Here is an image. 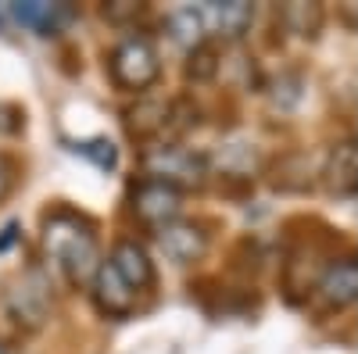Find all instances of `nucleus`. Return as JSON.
I'll list each match as a JSON object with an SVG mask.
<instances>
[{"instance_id": "obj_1", "label": "nucleus", "mask_w": 358, "mask_h": 354, "mask_svg": "<svg viewBox=\"0 0 358 354\" xmlns=\"http://www.w3.org/2000/svg\"><path fill=\"white\" fill-rule=\"evenodd\" d=\"M43 251L47 258L62 269V276L76 286L90 283L97 272V233H94V222L86 215L72 212V208H54L43 215Z\"/></svg>"}, {"instance_id": "obj_2", "label": "nucleus", "mask_w": 358, "mask_h": 354, "mask_svg": "<svg viewBox=\"0 0 358 354\" xmlns=\"http://www.w3.org/2000/svg\"><path fill=\"white\" fill-rule=\"evenodd\" d=\"M108 72H111V82L118 86V90L143 94L158 82L162 57H158L155 43L147 36H126L122 43H115V50L108 57Z\"/></svg>"}, {"instance_id": "obj_3", "label": "nucleus", "mask_w": 358, "mask_h": 354, "mask_svg": "<svg viewBox=\"0 0 358 354\" xmlns=\"http://www.w3.org/2000/svg\"><path fill=\"white\" fill-rule=\"evenodd\" d=\"M140 161H143L147 179H162L176 190L201 186L204 175H208V161L201 154L187 151V147H179V143H151Z\"/></svg>"}, {"instance_id": "obj_4", "label": "nucleus", "mask_w": 358, "mask_h": 354, "mask_svg": "<svg viewBox=\"0 0 358 354\" xmlns=\"http://www.w3.org/2000/svg\"><path fill=\"white\" fill-rule=\"evenodd\" d=\"M129 208L143 226L162 229L176 222L179 212H183V190H176L162 179H140L129 186Z\"/></svg>"}, {"instance_id": "obj_5", "label": "nucleus", "mask_w": 358, "mask_h": 354, "mask_svg": "<svg viewBox=\"0 0 358 354\" xmlns=\"http://www.w3.org/2000/svg\"><path fill=\"white\" fill-rule=\"evenodd\" d=\"M358 301V258H334L315 279V304L322 311H344Z\"/></svg>"}, {"instance_id": "obj_6", "label": "nucleus", "mask_w": 358, "mask_h": 354, "mask_svg": "<svg viewBox=\"0 0 358 354\" xmlns=\"http://www.w3.org/2000/svg\"><path fill=\"white\" fill-rule=\"evenodd\" d=\"M90 293H94L97 311L108 315V318H129L136 311V290L118 276L108 261L97 265L94 279H90Z\"/></svg>"}, {"instance_id": "obj_7", "label": "nucleus", "mask_w": 358, "mask_h": 354, "mask_svg": "<svg viewBox=\"0 0 358 354\" xmlns=\"http://www.w3.org/2000/svg\"><path fill=\"white\" fill-rule=\"evenodd\" d=\"M197 18L204 25V33L222 36V40H236L251 29L255 8L248 4V0H204V4L197 8Z\"/></svg>"}, {"instance_id": "obj_8", "label": "nucleus", "mask_w": 358, "mask_h": 354, "mask_svg": "<svg viewBox=\"0 0 358 354\" xmlns=\"http://www.w3.org/2000/svg\"><path fill=\"white\" fill-rule=\"evenodd\" d=\"M158 244H162L165 258H172L176 265H190V261H197L208 251V233H204L201 222L176 219V222L158 229Z\"/></svg>"}, {"instance_id": "obj_9", "label": "nucleus", "mask_w": 358, "mask_h": 354, "mask_svg": "<svg viewBox=\"0 0 358 354\" xmlns=\"http://www.w3.org/2000/svg\"><path fill=\"white\" fill-rule=\"evenodd\" d=\"M322 183L334 197H355L358 193V140L355 136L334 143L330 158H326V168H322Z\"/></svg>"}, {"instance_id": "obj_10", "label": "nucleus", "mask_w": 358, "mask_h": 354, "mask_svg": "<svg viewBox=\"0 0 358 354\" xmlns=\"http://www.w3.org/2000/svg\"><path fill=\"white\" fill-rule=\"evenodd\" d=\"M108 265H111V269L122 276L133 290H151V286H155V261H151V254L143 251V244H136V240H118V244L111 247Z\"/></svg>"}, {"instance_id": "obj_11", "label": "nucleus", "mask_w": 358, "mask_h": 354, "mask_svg": "<svg viewBox=\"0 0 358 354\" xmlns=\"http://www.w3.org/2000/svg\"><path fill=\"white\" fill-rule=\"evenodd\" d=\"M11 15L18 25L33 29L40 36H54L76 18L72 4H43V0H22V4H11Z\"/></svg>"}, {"instance_id": "obj_12", "label": "nucleus", "mask_w": 358, "mask_h": 354, "mask_svg": "<svg viewBox=\"0 0 358 354\" xmlns=\"http://www.w3.org/2000/svg\"><path fill=\"white\" fill-rule=\"evenodd\" d=\"M169 126V101H140L126 111V129L136 140H155Z\"/></svg>"}, {"instance_id": "obj_13", "label": "nucleus", "mask_w": 358, "mask_h": 354, "mask_svg": "<svg viewBox=\"0 0 358 354\" xmlns=\"http://www.w3.org/2000/svg\"><path fill=\"white\" fill-rule=\"evenodd\" d=\"M11 318H15V326L22 330H40L43 326V318H47V297H43V290L40 286H18L11 293Z\"/></svg>"}, {"instance_id": "obj_14", "label": "nucleus", "mask_w": 358, "mask_h": 354, "mask_svg": "<svg viewBox=\"0 0 358 354\" xmlns=\"http://www.w3.org/2000/svg\"><path fill=\"white\" fill-rule=\"evenodd\" d=\"M322 4H315V0H294V4H283L280 8V22L290 29V33L305 36V40H315L319 29H322Z\"/></svg>"}, {"instance_id": "obj_15", "label": "nucleus", "mask_w": 358, "mask_h": 354, "mask_svg": "<svg viewBox=\"0 0 358 354\" xmlns=\"http://www.w3.org/2000/svg\"><path fill=\"white\" fill-rule=\"evenodd\" d=\"M222 68V47L215 40H201L197 47H190L187 57V79L194 82H212Z\"/></svg>"}, {"instance_id": "obj_16", "label": "nucleus", "mask_w": 358, "mask_h": 354, "mask_svg": "<svg viewBox=\"0 0 358 354\" xmlns=\"http://www.w3.org/2000/svg\"><path fill=\"white\" fill-rule=\"evenodd\" d=\"M169 33L176 43H183V47H197L204 36V25L197 18V8H183V11H172L169 15Z\"/></svg>"}, {"instance_id": "obj_17", "label": "nucleus", "mask_w": 358, "mask_h": 354, "mask_svg": "<svg viewBox=\"0 0 358 354\" xmlns=\"http://www.w3.org/2000/svg\"><path fill=\"white\" fill-rule=\"evenodd\" d=\"M76 154H83V158H90L97 168H115L118 165V147L111 143V140H83V143H76L72 147Z\"/></svg>"}, {"instance_id": "obj_18", "label": "nucleus", "mask_w": 358, "mask_h": 354, "mask_svg": "<svg viewBox=\"0 0 358 354\" xmlns=\"http://www.w3.org/2000/svg\"><path fill=\"white\" fill-rule=\"evenodd\" d=\"M140 11H143V4H133V0H118V4H108V8H104V18L115 22V25H122V22H129V18H140Z\"/></svg>"}, {"instance_id": "obj_19", "label": "nucleus", "mask_w": 358, "mask_h": 354, "mask_svg": "<svg viewBox=\"0 0 358 354\" xmlns=\"http://www.w3.org/2000/svg\"><path fill=\"white\" fill-rule=\"evenodd\" d=\"M15 190V161L8 154H0V200Z\"/></svg>"}, {"instance_id": "obj_20", "label": "nucleus", "mask_w": 358, "mask_h": 354, "mask_svg": "<svg viewBox=\"0 0 358 354\" xmlns=\"http://www.w3.org/2000/svg\"><path fill=\"white\" fill-rule=\"evenodd\" d=\"M18 229H22L18 222H8L4 229H0V254H4V251H8V247L18 240Z\"/></svg>"}, {"instance_id": "obj_21", "label": "nucleus", "mask_w": 358, "mask_h": 354, "mask_svg": "<svg viewBox=\"0 0 358 354\" xmlns=\"http://www.w3.org/2000/svg\"><path fill=\"white\" fill-rule=\"evenodd\" d=\"M0 354H11V347H8V344H0Z\"/></svg>"}]
</instances>
